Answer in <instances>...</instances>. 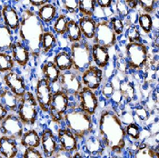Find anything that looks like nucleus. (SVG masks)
<instances>
[{
    "instance_id": "f257e3e1",
    "label": "nucleus",
    "mask_w": 159,
    "mask_h": 158,
    "mask_svg": "<svg viewBox=\"0 0 159 158\" xmlns=\"http://www.w3.org/2000/svg\"><path fill=\"white\" fill-rule=\"evenodd\" d=\"M100 138L106 148L114 155L119 156L126 146L125 126L116 110L110 104L101 111L98 119Z\"/></svg>"
},
{
    "instance_id": "f03ea898",
    "label": "nucleus",
    "mask_w": 159,
    "mask_h": 158,
    "mask_svg": "<svg viewBox=\"0 0 159 158\" xmlns=\"http://www.w3.org/2000/svg\"><path fill=\"white\" fill-rule=\"evenodd\" d=\"M45 32V25L37 17L36 12L24 9L20 15L18 34L20 41L27 47L31 56L37 58L41 55V41Z\"/></svg>"
},
{
    "instance_id": "7ed1b4c3",
    "label": "nucleus",
    "mask_w": 159,
    "mask_h": 158,
    "mask_svg": "<svg viewBox=\"0 0 159 158\" xmlns=\"http://www.w3.org/2000/svg\"><path fill=\"white\" fill-rule=\"evenodd\" d=\"M63 122L77 140H84L86 135L92 134L94 130L92 116L78 109L76 106H69Z\"/></svg>"
},
{
    "instance_id": "20e7f679",
    "label": "nucleus",
    "mask_w": 159,
    "mask_h": 158,
    "mask_svg": "<svg viewBox=\"0 0 159 158\" xmlns=\"http://www.w3.org/2000/svg\"><path fill=\"white\" fill-rule=\"evenodd\" d=\"M69 52L73 62V71L81 74L92 65L91 46L86 40H82L70 45Z\"/></svg>"
},
{
    "instance_id": "39448f33",
    "label": "nucleus",
    "mask_w": 159,
    "mask_h": 158,
    "mask_svg": "<svg viewBox=\"0 0 159 158\" xmlns=\"http://www.w3.org/2000/svg\"><path fill=\"white\" fill-rule=\"evenodd\" d=\"M125 59L129 70H142L147 66L149 58V48L143 42L127 43L125 45Z\"/></svg>"
},
{
    "instance_id": "423d86ee",
    "label": "nucleus",
    "mask_w": 159,
    "mask_h": 158,
    "mask_svg": "<svg viewBox=\"0 0 159 158\" xmlns=\"http://www.w3.org/2000/svg\"><path fill=\"white\" fill-rule=\"evenodd\" d=\"M38 108L35 94L27 90L24 97L20 98L16 115L24 125H34L38 117Z\"/></svg>"
},
{
    "instance_id": "0eeeda50",
    "label": "nucleus",
    "mask_w": 159,
    "mask_h": 158,
    "mask_svg": "<svg viewBox=\"0 0 159 158\" xmlns=\"http://www.w3.org/2000/svg\"><path fill=\"white\" fill-rule=\"evenodd\" d=\"M69 106L70 97L60 89L55 91L48 110L51 121L55 124H61L65 115L69 109Z\"/></svg>"
},
{
    "instance_id": "6e6552de",
    "label": "nucleus",
    "mask_w": 159,
    "mask_h": 158,
    "mask_svg": "<svg viewBox=\"0 0 159 158\" xmlns=\"http://www.w3.org/2000/svg\"><path fill=\"white\" fill-rule=\"evenodd\" d=\"M94 44L102 46L107 49L112 48L117 43V37L111 28L109 20L107 18H100L98 20Z\"/></svg>"
},
{
    "instance_id": "1a4fd4ad",
    "label": "nucleus",
    "mask_w": 159,
    "mask_h": 158,
    "mask_svg": "<svg viewBox=\"0 0 159 158\" xmlns=\"http://www.w3.org/2000/svg\"><path fill=\"white\" fill-rule=\"evenodd\" d=\"M57 83L60 86L59 89L65 92L70 98H76L83 87L80 75L73 70L61 73Z\"/></svg>"
},
{
    "instance_id": "9d476101",
    "label": "nucleus",
    "mask_w": 159,
    "mask_h": 158,
    "mask_svg": "<svg viewBox=\"0 0 159 158\" xmlns=\"http://www.w3.org/2000/svg\"><path fill=\"white\" fill-rule=\"evenodd\" d=\"M24 134V124L17 115L10 113L0 123V134L18 140Z\"/></svg>"
},
{
    "instance_id": "9b49d317",
    "label": "nucleus",
    "mask_w": 159,
    "mask_h": 158,
    "mask_svg": "<svg viewBox=\"0 0 159 158\" xmlns=\"http://www.w3.org/2000/svg\"><path fill=\"white\" fill-rule=\"evenodd\" d=\"M75 99L77 100L76 106L78 109L91 116L96 115L99 107V100L96 92L83 86Z\"/></svg>"
},
{
    "instance_id": "f8f14e48",
    "label": "nucleus",
    "mask_w": 159,
    "mask_h": 158,
    "mask_svg": "<svg viewBox=\"0 0 159 158\" xmlns=\"http://www.w3.org/2000/svg\"><path fill=\"white\" fill-rule=\"evenodd\" d=\"M53 94L54 91L52 85L45 78H39L35 88V97L38 104V107L44 113L48 114L49 106L52 101Z\"/></svg>"
},
{
    "instance_id": "ddd939ff",
    "label": "nucleus",
    "mask_w": 159,
    "mask_h": 158,
    "mask_svg": "<svg viewBox=\"0 0 159 158\" xmlns=\"http://www.w3.org/2000/svg\"><path fill=\"white\" fill-rule=\"evenodd\" d=\"M83 86L96 92L100 89L101 85L105 82L104 70L92 65L80 75Z\"/></svg>"
},
{
    "instance_id": "4468645a",
    "label": "nucleus",
    "mask_w": 159,
    "mask_h": 158,
    "mask_svg": "<svg viewBox=\"0 0 159 158\" xmlns=\"http://www.w3.org/2000/svg\"><path fill=\"white\" fill-rule=\"evenodd\" d=\"M3 80L6 87H7L17 97L22 98L27 92L24 77L14 70L5 74Z\"/></svg>"
},
{
    "instance_id": "2eb2a0df",
    "label": "nucleus",
    "mask_w": 159,
    "mask_h": 158,
    "mask_svg": "<svg viewBox=\"0 0 159 158\" xmlns=\"http://www.w3.org/2000/svg\"><path fill=\"white\" fill-rule=\"evenodd\" d=\"M57 138L58 142V149L69 154H74L78 151V140L66 127H62L57 130Z\"/></svg>"
},
{
    "instance_id": "dca6fc26",
    "label": "nucleus",
    "mask_w": 159,
    "mask_h": 158,
    "mask_svg": "<svg viewBox=\"0 0 159 158\" xmlns=\"http://www.w3.org/2000/svg\"><path fill=\"white\" fill-rule=\"evenodd\" d=\"M40 147L45 158H52L58 150L57 138L50 128H46L40 135Z\"/></svg>"
},
{
    "instance_id": "f3484780",
    "label": "nucleus",
    "mask_w": 159,
    "mask_h": 158,
    "mask_svg": "<svg viewBox=\"0 0 159 158\" xmlns=\"http://www.w3.org/2000/svg\"><path fill=\"white\" fill-rule=\"evenodd\" d=\"M84 148L91 158H99L106 151V146L102 139L95 134H88L84 138Z\"/></svg>"
},
{
    "instance_id": "a211bd4d",
    "label": "nucleus",
    "mask_w": 159,
    "mask_h": 158,
    "mask_svg": "<svg viewBox=\"0 0 159 158\" xmlns=\"http://www.w3.org/2000/svg\"><path fill=\"white\" fill-rule=\"evenodd\" d=\"M3 24L7 26L13 33H16L20 27V15L17 10L9 4H6L2 7Z\"/></svg>"
},
{
    "instance_id": "6ab92c4d",
    "label": "nucleus",
    "mask_w": 159,
    "mask_h": 158,
    "mask_svg": "<svg viewBox=\"0 0 159 158\" xmlns=\"http://www.w3.org/2000/svg\"><path fill=\"white\" fill-rule=\"evenodd\" d=\"M91 56L92 62L95 64L94 65L102 70L106 69L111 62L109 49L97 44L91 45Z\"/></svg>"
},
{
    "instance_id": "aec40b11",
    "label": "nucleus",
    "mask_w": 159,
    "mask_h": 158,
    "mask_svg": "<svg viewBox=\"0 0 159 158\" xmlns=\"http://www.w3.org/2000/svg\"><path fill=\"white\" fill-rule=\"evenodd\" d=\"M10 52L13 59L16 65H18L22 68H25L27 65L28 62L30 60L31 55L29 50L20 40L14 42Z\"/></svg>"
},
{
    "instance_id": "412c9836",
    "label": "nucleus",
    "mask_w": 159,
    "mask_h": 158,
    "mask_svg": "<svg viewBox=\"0 0 159 158\" xmlns=\"http://www.w3.org/2000/svg\"><path fill=\"white\" fill-rule=\"evenodd\" d=\"M79 28L81 30L82 36L85 40H93L96 34L98 19L95 17H88V16H79L76 20Z\"/></svg>"
},
{
    "instance_id": "4be33fe9",
    "label": "nucleus",
    "mask_w": 159,
    "mask_h": 158,
    "mask_svg": "<svg viewBox=\"0 0 159 158\" xmlns=\"http://www.w3.org/2000/svg\"><path fill=\"white\" fill-rule=\"evenodd\" d=\"M18 152L16 140L5 135L0 136V156L4 158H16Z\"/></svg>"
},
{
    "instance_id": "5701e85b",
    "label": "nucleus",
    "mask_w": 159,
    "mask_h": 158,
    "mask_svg": "<svg viewBox=\"0 0 159 158\" xmlns=\"http://www.w3.org/2000/svg\"><path fill=\"white\" fill-rule=\"evenodd\" d=\"M37 17L44 25L53 24L56 17L57 16V7L51 2H48L41 7H39L36 12Z\"/></svg>"
},
{
    "instance_id": "b1692460",
    "label": "nucleus",
    "mask_w": 159,
    "mask_h": 158,
    "mask_svg": "<svg viewBox=\"0 0 159 158\" xmlns=\"http://www.w3.org/2000/svg\"><path fill=\"white\" fill-rule=\"evenodd\" d=\"M118 90L120 91L123 99L125 103L130 104L135 100L136 97V88L134 81L128 76V74L124 77L122 80H120Z\"/></svg>"
},
{
    "instance_id": "393cba45",
    "label": "nucleus",
    "mask_w": 159,
    "mask_h": 158,
    "mask_svg": "<svg viewBox=\"0 0 159 158\" xmlns=\"http://www.w3.org/2000/svg\"><path fill=\"white\" fill-rule=\"evenodd\" d=\"M20 98L17 97L7 87L0 89V103L8 112H16Z\"/></svg>"
},
{
    "instance_id": "a878e982",
    "label": "nucleus",
    "mask_w": 159,
    "mask_h": 158,
    "mask_svg": "<svg viewBox=\"0 0 159 158\" xmlns=\"http://www.w3.org/2000/svg\"><path fill=\"white\" fill-rule=\"evenodd\" d=\"M53 62L61 73L73 69V62L69 50L62 49L58 51L55 55Z\"/></svg>"
},
{
    "instance_id": "bb28decb",
    "label": "nucleus",
    "mask_w": 159,
    "mask_h": 158,
    "mask_svg": "<svg viewBox=\"0 0 159 158\" xmlns=\"http://www.w3.org/2000/svg\"><path fill=\"white\" fill-rule=\"evenodd\" d=\"M43 78H45L50 85H55L58 82L61 72L56 66L53 61H47L41 66Z\"/></svg>"
},
{
    "instance_id": "cd10ccee",
    "label": "nucleus",
    "mask_w": 159,
    "mask_h": 158,
    "mask_svg": "<svg viewBox=\"0 0 159 158\" xmlns=\"http://www.w3.org/2000/svg\"><path fill=\"white\" fill-rule=\"evenodd\" d=\"M14 42V33L4 24H0V52L10 51Z\"/></svg>"
},
{
    "instance_id": "c85d7f7f",
    "label": "nucleus",
    "mask_w": 159,
    "mask_h": 158,
    "mask_svg": "<svg viewBox=\"0 0 159 158\" xmlns=\"http://www.w3.org/2000/svg\"><path fill=\"white\" fill-rule=\"evenodd\" d=\"M20 145L25 148H35L38 149L40 147V135L36 130L30 129L24 132L22 137L20 138Z\"/></svg>"
},
{
    "instance_id": "c756f323",
    "label": "nucleus",
    "mask_w": 159,
    "mask_h": 158,
    "mask_svg": "<svg viewBox=\"0 0 159 158\" xmlns=\"http://www.w3.org/2000/svg\"><path fill=\"white\" fill-rule=\"evenodd\" d=\"M132 158H158L157 146L155 149L154 146L148 145L146 141L138 143L137 149L134 152Z\"/></svg>"
},
{
    "instance_id": "7c9ffc66",
    "label": "nucleus",
    "mask_w": 159,
    "mask_h": 158,
    "mask_svg": "<svg viewBox=\"0 0 159 158\" xmlns=\"http://www.w3.org/2000/svg\"><path fill=\"white\" fill-rule=\"evenodd\" d=\"M66 37L67 40L73 44V43H77L82 40H84V37L82 36L81 30L79 28V25L77 24V21L75 19H69V22L67 25V28L66 31Z\"/></svg>"
},
{
    "instance_id": "2f4dec72",
    "label": "nucleus",
    "mask_w": 159,
    "mask_h": 158,
    "mask_svg": "<svg viewBox=\"0 0 159 158\" xmlns=\"http://www.w3.org/2000/svg\"><path fill=\"white\" fill-rule=\"evenodd\" d=\"M56 46H57L56 35L52 31L45 30L41 41V54L48 55L54 50Z\"/></svg>"
},
{
    "instance_id": "473e14b6",
    "label": "nucleus",
    "mask_w": 159,
    "mask_h": 158,
    "mask_svg": "<svg viewBox=\"0 0 159 158\" xmlns=\"http://www.w3.org/2000/svg\"><path fill=\"white\" fill-rule=\"evenodd\" d=\"M68 22H69V18L65 13H61L57 15L55 21L53 22L52 32L56 36H64L66 34Z\"/></svg>"
},
{
    "instance_id": "72a5a7b5",
    "label": "nucleus",
    "mask_w": 159,
    "mask_h": 158,
    "mask_svg": "<svg viewBox=\"0 0 159 158\" xmlns=\"http://www.w3.org/2000/svg\"><path fill=\"white\" fill-rule=\"evenodd\" d=\"M137 26L140 31L142 30L145 34L149 35L154 31L153 16L146 13H140L137 16Z\"/></svg>"
},
{
    "instance_id": "f704fd0d",
    "label": "nucleus",
    "mask_w": 159,
    "mask_h": 158,
    "mask_svg": "<svg viewBox=\"0 0 159 158\" xmlns=\"http://www.w3.org/2000/svg\"><path fill=\"white\" fill-rule=\"evenodd\" d=\"M96 9H97L96 0L79 1L78 3V14H80V16L94 17Z\"/></svg>"
},
{
    "instance_id": "c9c22d12",
    "label": "nucleus",
    "mask_w": 159,
    "mask_h": 158,
    "mask_svg": "<svg viewBox=\"0 0 159 158\" xmlns=\"http://www.w3.org/2000/svg\"><path fill=\"white\" fill-rule=\"evenodd\" d=\"M15 61L8 53L0 52V73L5 74L13 71L15 68Z\"/></svg>"
},
{
    "instance_id": "e433bc0d",
    "label": "nucleus",
    "mask_w": 159,
    "mask_h": 158,
    "mask_svg": "<svg viewBox=\"0 0 159 158\" xmlns=\"http://www.w3.org/2000/svg\"><path fill=\"white\" fill-rule=\"evenodd\" d=\"M114 67L116 69V72L117 71V73H118V74H116L117 76H119L121 74L122 78H124L128 74L129 67H128L125 57L123 56L122 54H117L116 56L115 61H114Z\"/></svg>"
},
{
    "instance_id": "4c0bfd02",
    "label": "nucleus",
    "mask_w": 159,
    "mask_h": 158,
    "mask_svg": "<svg viewBox=\"0 0 159 158\" xmlns=\"http://www.w3.org/2000/svg\"><path fill=\"white\" fill-rule=\"evenodd\" d=\"M141 126L136 124L135 122H133L129 124H126L125 127V132L126 138H129L133 142H139L140 136H141Z\"/></svg>"
},
{
    "instance_id": "58836bf2",
    "label": "nucleus",
    "mask_w": 159,
    "mask_h": 158,
    "mask_svg": "<svg viewBox=\"0 0 159 158\" xmlns=\"http://www.w3.org/2000/svg\"><path fill=\"white\" fill-rule=\"evenodd\" d=\"M125 37L128 40V43H140L142 42L141 31L137 25L131 24L125 30Z\"/></svg>"
},
{
    "instance_id": "ea45409f",
    "label": "nucleus",
    "mask_w": 159,
    "mask_h": 158,
    "mask_svg": "<svg viewBox=\"0 0 159 158\" xmlns=\"http://www.w3.org/2000/svg\"><path fill=\"white\" fill-rule=\"evenodd\" d=\"M113 4L115 6H113L115 7V11L116 13V16L120 17L121 19L125 20V18H127L130 16V9L128 8L126 3L125 0H116L114 1Z\"/></svg>"
},
{
    "instance_id": "a19ab883",
    "label": "nucleus",
    "mask_w": 159,
    "mask_h": 158,
    "mask_svg": "<svg viewBox=\"0 0 159 158\" xmlns=\"http://www.w3.org/2000/svg\"><path fill=\"white\" fill-rule=\"evenodd\" d=\"M108 20H109V23H110L111 28L114 31L115 35L116 37H120L121 35H123V33L125 32V20H123V19H121L120 17H118L116 16H111Z\"/></svg>"
},
{
    "instance_id": "79ce46f5",
    "label": "nucleus",
    "mask_w": 159,
    "mask_h": 158,
    "mask_svg": "<svg viewBox=\"0 0 159 158\" xmlns=\"http://www.w3.org/2000/svg\"><path fill=\"white\" fill-rule=\"evenodd\" d=\"M138 6L142 9V13H146L148 15H151L156 12V9L157 8L158 1L157 0H137Z\"/></svg>"
},
{
    "instance_id": "37998d69",
    "label": "nucleus",
    "mask_w": 159,
    "mask_h": 158,
    "mask_svg": "<svg viewBox=\"0 0 159 158\" xmlns=\"http://www.w3.org/2000/svg\"><path fill=\"white\" fill-rule=\"evenodd\" d=\"M116 89V88L115 87L114 84L112 83V81L109 79L107 81H105L103 83V85H101V87H100V94L106 100L109 101Z\"/></svg>"
},
{
    "instance_id": "c03bdc74",
    "label": "nucleus",
    "mask_w": 159,
    "mask_h": 158,
    "mask_svg": "<svg viewBox=\"0 0 159 158\" xmlns=\"http://www.w3.org/2000/svg\"><path fill=\"white\" fill-rule=\"evenodd\" d=\"M59 3L61 4V7L66 12L69 13V14H74V15L78 14V3H79V1H77V0H73V1L66 0V1H60Z\"/></svg>"
},
{
    "instance_id": "a18cd8bd",
    "label": "nucleus",
    "mask_w": 159,
    "mask_h": 158,
    "mask_svg": "<svg viewBox=\"0 0 159 158\" xmlns=\"http://www.w3.org/2000/svg\"><path fill=\"white\" fill-rule=\"evenodd\" d=\"M134 117L138 118L140 121L146 122L149 118V112L144 106L138 105L134 109Z\"/></svg>"
},
{
    "instance_id": "49530a36",
    "label": "nucleus",
    "mask_w": 159,
    "mask_h": 158,
    "mask_svg": "<svg viewBox=\"0 0 159 158\" xmlns=\"http://www.w3.org/2000/svg\"><path fill=\"white\" fill-rule=\"evenodd\" d=\"M22 158H45L42 152L35 148H25Z\"/></svg>"
},
{
    "instance_id": "de8ad7c7",
    "label": "nucleus",
    "mask_w": 159,
    "mask_h": 158,
    "mask_svg": "<svg viewBox=\"0 0 159 158\" xmlns=\"http://www.w3.org/2000/svg\"><path fill=\"white\" fill-rule=\"evenodd\" d=\"M97 7L102 10H107L113 7V0H96Z\"/></svg>"
},
{
    "instance_id": "09e8293b",
    "label": "nucleus",
    "mask_w": 159,
    "mask_h": 158,
    "mask_svg": "<svg viewBox=\"0 0 159 158\" xmlns=\"http://www.w3.org/2000/svg\"><path fill=\"white\" fill-rule=\"evenodd\" d=\"M123 124H129L134 122V115L128 112H122V117H120Z\"/></svg>"
},
{
    "instance_id": "8fccbe9b",
    "label": "nucleus",
    "mask_w": 159,
    "mask_h": 158,
    "mask_svg": "<svg viewBox=\"0 0 159 158\" xmlns=\"http://www.w3.org/2000/svg\"><path fill=\"white\" fill-rule=\"evenodd\" d=\"M72 155L73 154H69V153L64 152L60 149H58L57 152L52 156V158H72Z\"/></svg>"
},
{
    "instance_id": "3c124183",
    "label": "nucleus",
    "mask_w": 159,
    "mask_h": 158,
    "mask_svg": "<svg viewBox=\"0 0 159 158\" xmlns=\"http://www.w3.org/2000/svg\"><path fill=\"white\" fill-rule=\"evenodd\" d=\"M128 8L130 9V11L135 10L138 7V1L137 0H125Z\"/></svg>"
},
{
    "instance_id": "603ef678",
    "label": "nucleus",
    "mask_w": 159,
    "mask_h": 158,
    "mask_svg": "<svg viewBox=\"0 0 159 158\" xmlns=\"http://www.w3.org/2000/svg\"><path fill=\"white\" fill-rule=\"evenodd\" d=\"M48 1H47V0H39V1H37V0H30V1H28V3L32 6V7H41L42 6H44L45 4H47Z\"/></svg>"
},
{
    "instance_id": "864d4df0",
    "label": "nucleus",
    "mask_w": 159,
    "mask_h": 158,
    "mask_svg": "<svg viewBox=\"0 0 159 158\" xmlns=\"http://www.w3.org/2000/svg\"><path fill=\"white\" fill-rule=\"evenodd\" d=\"M8 111L5 108V106L0 103V123L3 121L7 116V115H8Z\"/></svg>"
},
{
    "instance_id": "5fc2aeb1",
    "label": "nucleus",
    "mask_w": 159,
    "mask_h": 158,
    "mask_svg": "<svg viewBox=\"0 0 159 158\" xmlns=\"http://www.w3.org/2000/svg\"><path fill=\"white\" fill-rule=\"evenodd\" d=\"M72 158H85V156H83V154L81 152L76 151V152H75L72 155Z\"/></svg>"
},
{
    "instance_id": "6e6d98bb",
    "label": "nucleus",
    "mask_w": 159,
    "mask_h": 158,
    "mask_svg": "<svg viewBox=\"0 0 159 158\" xmlns=\"http://www.w3.org/2000/svg\"><path fill=\"white\" fill-rule=\"evenodd\" d=\"M2 7H3V6L0 5V24H1V21H2Z\"/></svg>"
},
{
    "instance_id": "4d7b16f0",
    "label": "nucleus",
    "mask_w": 159,
    "mask_h": 158,
    "mask_svg": "<svg viewBox=\"0 0 159 158\" xmlns=\"http://www.w3.org/2000/svg\"><path fill=\"white\" fill-rule=\"evenodd\" d=\"M111 158H122V157H120L119 156H116V155H114V156H112V157H111Z\"/></svg>"
},
{
    "instance_id": "13d9d810",
    "label": "nucleus",
    "mask_w": 159,
    "mask_h": 158,
    "mask_svg": "<svg viewBox=\"0 0 159 158\" xmlns=\"http://www.w3.org/2000/svg\"><path fill=\"white\" fill-rule=\"evenodd\" d=\"M0 158H4V157H2V156H0Z\"/></svg>"
}]
</instances>
